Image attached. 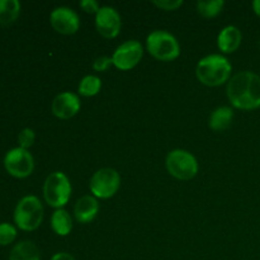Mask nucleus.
Wrapping results in <instances>:
<instances>
[{"mask_svg": "<svg viewBox=\"0 0 260 260\" xmlns=\"http://www.w3.org/2000/svg\"><path fill=\"white\" fill-rule=\"evenodd\" d=\"M226 91L235 108L241 111L260 108V76L253 71H240L231 76Z\"/></svg>", "mask_w": 260, "mask_h": 260, "instance_id": "1", "label": "nucleus"}, {"mask_svg": "<svg viewBox=\"0 0 260 260\" xmlns=\"http://www.w3.org/2000/svg\"><path fill=\"white\" fill-rule=\"evenodd\" d=\"M233 74V65L222 53L207 55L198 61L196 76L207 86H220L229 83Z\"/></svg>", "mask_w": 260, "mask_h": 260, "instance_id": "2", "label": "nucleus"}, {"mask_svg": "<svg viewBox=\"0 0 260 260\" xmlns=\"http://www.w3.org/2000/svg\"><path fill=\"white\" fill-rule=\"evenodd\" d=\"M73 192L70 179L62 172H53L43 183V198L55 210L63 208L69 203Z\"/></svg>", "mask_w": 260, "mask_h": 260, "instance_id": "3", "label": "nucleus"}, {"mask_svg": "<svg viewBox=\"0 0 260 260\" xmlns=\"http://www.w3.org/2000/svg\"><path fill=\"white\" fill-rule=\"evenodd\" d=\"M146 50L159 61L169 62L180 56V45L175 36L168 30L156 29L146 38Z\"/></svg>", "mask_w": 260, "mask_h": 260, "instance_id": "4", "label": "nucleus"}, {"mask_svg": "<svg viewBox=\"0 0 260 260\" xmlns=\"http://www.w3.org/2000/svg\"><path fill=\"white\" fill-rule=\"evenodd\" d=\"M14 222L23 231H35L43 221V205L36 196H25L17 203L14 210Z\"/></svg>", "mask_w": 260, "mask_h": 260, "instance_id": "5", "label": "nucleus"}, {"mask_svg": "<svg viewBox=\"0 0 260 260\" xmlns=\"http://www.w3.org/2000/svg\"><path fill=\"white\" fill-rule=\"evenodd\" d=\"M165 165L168 173L178 180H190L198 173V161L196 156L183 149L172 150L168 154Z\"/></svg>", "mask_w": 260, "mask_h": 260, "instance_id": "6", "label": "nucleus"}, {"mask_svg": "<svg viewBox=\"0 0 260 260\" xmlns=\"http://www.w3.org/2000/svg\"><path fill=\"white\" fill-rule=\"evenodd\" d=\"M121 187V175L112 168H102L90 178L89 188L96 200H109Z\"/></svg>", "mask_w": 260, "mask_h": 260, "instance_id": "7", "label": "nucleus"}, {"mask_svg": "<svg viewBox=\"0 0 260 260\" xmlns=\"http://www.w3.org/2000/svg\"><path fill=\"white\" fill-rule=\"evenodd\" d=\"M4 168L12 177L23 179V178L29 177L33 173L35 159L28 150L18 146L5 154Z\"/></svg>", "mask_w": 260, "mask_h": 260, "instance_id": "8", "label": "nucleus"}, {"mask_svg": "<svg viewBox=\"0 0 260 260\" xmlns=\"http://www.w3.org/2000/svg\"><path fill=\"white\" fill-rule=\"evenodd\" d=\"M144 56V46L136 40H129L119 45L112 55L113 66L121 71L136 68Z\"/></svg>", "mask_w": 260, "mask_h": 260, "instance_id": "9", "label": "nucleus"}, {"mask_svg": "<svg viewBox=\"0 0 260 260\" xmlns=\"http://www.w3.org/2000/svg\"><path fill=\"white\" fill-rule=\"evenodd\" d=\"M50 23L60 35H75L80 28V17L69 7H57L51 12Z\"/></svg>", "mask_w": 260, "mask_h": 260, "instance_id": "10", "label": "nucleus"}, {"mask_svg": "<svg viewBox=\"0 0 260 260\" xmlns=\"http://www.w3.org/2000/svg\"><path fill=\"white\" fill-rule=\"evenodd\" d=\"M122 20L119 13L113 7H101L95 14V28L99 35L104 38H116L121 32Z\"/></svg>", "mask_w": 260, "mask_h": 260, "instance_id": "11", "label": "nucleus"}, {"mask_svg": "<svg viewBox=\"0 0 260 260\" xmlns=\"http://www.w3.org/2000/svg\"><path fill=\"white\" fill-rule=\"evenodd\" d=\"M81 108L80 99L76 94L70 93V91H63L58 95L55 96V99L51 103V111L53 116L60 119H70L74 116L79 113Z\"/></svg>", "mask_w": 260, "mask_h": 260, "instance_id": "12", "label": "nucleus"}, {"mask_svg": "<svg viewBox=\"0 0 260 260\" xmlns=\"http://www.w3.org/2000/svg\"><path fill=\"white\" fill-rule=\"evenodd\" d=\"M241 42H243V33L235 25H228V27L222 28L221 32L218 33L217 46L222 55H228V53L238 51Z\"/></svg>", "mask_w": 260, "mask_h": 260, "instance_id": "13", "label": "nucleus"}, {"mask_svg": "<svg viewBox=\"0 0 260 260\" xmlns=\"http://www.w3.org/2000/svg\"><path fill=\"white\" fill-rule=\"evenodd\" d=\"M99 212V202L93 196H84L74 206V216L80 223H90Z\"/></svg>", "mask_w": 260, "mask_h": 260, "instance_id": "14", "label": "nucleus"}, {"mask_svg": "<svg viewBox=\"0 0 260 260\" xmlns=\"http://www.w3.org/2000/svg\"><path fill=\"white\" fill-rule=\"evenodd\" d=\"M234 119L233 108L228 106L217 107L215 111L211 113L210 119H208V126L212 131L222 132L230 127L231 122Z\"/></svg>", "mask_w": 260, "mask_h": 260, "instance_id": "15", "label": "nucleus"}, {"mask_svg": "<svg viewBox=\"0 0 260 260\" xmlns=\"http://www.w3.org/2000/svg\"><path fill=\"white\" fill-rule=\"evenodd\" d=\"M51 229L58 236H68L73 231V218L63 208L55 210L51 216Z\"/></svg>", "mask_w": 260, "mask_h": 260, "instance_id": "16", "label": "nucleus"}, {"mask_svg": "<svg viewBox=\"0 0 260 260\" xmlns=\"http://www.w3.org/2000/svg\"><path fill=\"white\" fill-rule=\"evenodd\" d=\"M9 260H41L40 249L29 240L20 241L10 251Z\"/></svg>", "mask_w": 260, "mask_h": 260, "instance_id": "17", "label": "nucleus"}, {"mask_svg": "<svg viewBox=\"0 0 260 260\" xmlns=\"http://www.w3.org/2000/svg\"><path fill=\"white\" fill-rule=\"evenodd\" d=\"M20 14V3L18 0H0V24L9 25Z\"/></svg>", "mask_w": 260, "mask_h": 260, "instance_id": "18", "label": "nucleus"}, {"mask_svg": "<svg viewBox=\"0 0 260 260\" xmlns=\"http://www.w3.org/2000/svg\"><path fill=\"white\" fill-rule=\"evenodd\" d=\"M102 89V80L96 75H86L80 80L78 86V91L80 95L90 98L95 96Z\"/></svg>", "mask_w": 260, "mask_h": 260, "instance_id": "19", "label": "nucleus"}, {"mask_svg": "<svg viewBox=\"0 0 260 260\" xmlns=\"http://www.w3.org/2000/svg\"><path fill=\"white\" fill-rule=\"evenodd\" d=\"M225 7L223 0H210V2H198L197 12L205 18H215L222 12Z\"/></svg>", "mask_w": 260, "mask_h": 260, "instance_id": "20", "label": "nucleus"}, {"mask_svg": "<svg viewBox=\"0 0 260 260\" xmlns=\"http://www.w3.org/2000/svg\"><path fill=\"white\" fill-rule=\"evenodd\" d=\"M17 238V229L12 223H0V246H7L12 244Z\"/></svg>", "mask_w": 260, "mask_h": 260, "instance_id": "21", "label": "nucleus"}, {"mask_svg": "<svg viewBox=\"0 0 260 260\" xmlns=\"http://www.w3.org/2000/svg\"><path fill=\"white\" fill-rule=\"evenodd\" d=\"M36 134L32 128H23L18 135V144L22 149L28 150L33 144H35Z\"/></svg>", "mask_w": 260, "mask_h": 260, "instance_id": "22", "label": "nucleus"}, {"mask_svg": "<svg viewBox=\"0 0 260 260\" xmlns=\"http://www.w3.org/2000/svg\"><path fill=\"white\" fill-rule=\"evenodd\" d=\"M152 4L159 9L165 10V12H173V10H177L178 8L182 7L183 2L182 0H154Z\"/></svg>", "mask_w": 260, "mask_h": 260, "instance_id": "23", "label": "nucleus"}, {"mask_svg": "<svg viewBox=\"0 0 260 260\" xmlns=\"http://www.w3.org/2000/svg\"><path fill=\"white\" fill-rule=\"evenodd\" d=\"M112 65H113V61H112V57H109V56H99V57H96L93 61V69L98 71V73L107 71Z\"/></svg>", "mask_w": 260, "mask_h": 260, "instance_id": "24", "label": "nucleus"}, {"mask_svg": "<svg viewBox=\"0 0 260 260\" xmlns=\"http://www.w3.org/2000/svg\"><path fill=\"white\" fill-rule=\"evenodd\" d=\"M79 7L88 14H96L98 10L101 9L98 2H95V0H81L79 3Z\"/></svg>", "mask_w": 260, "mask_h": 260, "instance_id": "25", "label": "nucleus"}, {"mask_svg": "<svg viewBox=\"0 0 260 260\" xmlns=\"http://www.w3.org/2000/svg\"><path fill=\"white\" fill-rule=\"evenodd\" d=\"M50 260H76L71 254L65 253V251H60V253L53 254L52 258Z\"/></svg>", "mask_w": 260, "mask_h": 260, "instance_id": "26", "label": "nucleus"}, {"mask_svg": "<svg viewBox=\"0 0 260 260\" xmlns=\"http://www.w3.org/2000/svg\"><path fill=\"white\" fill-rule=\"evenodd\" d=\"M251 7H253L254 13H255L258 17H260V0H254V2L251 3Z\"/></svg>", "mask_w": 260, "mask_h": 260, "instance_id": "27", "label": "nucleus"}]
</instances>
